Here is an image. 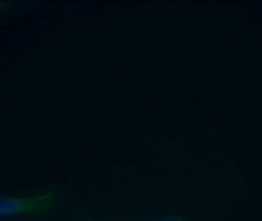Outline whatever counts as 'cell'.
<instances>
[{
	"label": "cell",
	"instance_id": "1",
	"mask_svg": "<svg viewBox=\"0 0 262 221\" xmlns=\"http://www.w3.org/2000/svg\"><path fill=\"white\" fill-rule=\"evenodd\" d=\"M61 202V191L54 185L0 191V221H49Z\"/></svg>",
	"mask_w": 262,
	"mask_h": 221
},
{
	"label": "cell",
	"instance_id": "2",
	"mask_svg": "<svg viewBox=\"0 0 262 221\" xmlns=\"http://www.w3.org/2000/svg\"><path fill=\"white\" fill-rule=\"evenodd\" d=\"M84 221H116V220H104V219L96 218V217H89L86 216L84 218ZM149 221H189L186 217L183 216L179 215V214H168V215L164 216L160 218L155 219V220Z\"/></svg>",
	"mask_w": 262,
	"mask_h": 221
}]
</instances>
